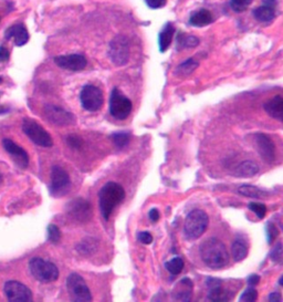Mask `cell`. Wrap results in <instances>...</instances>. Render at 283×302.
Returning a JSON list of instances; mask_svg holds the SVG:
<instances>
[{
    "mask_svg": "<svg viewBox=\"0 0 283 302\" xmlns=\"http://www.w3.org/2000/svg\"><path fill=\"white\" fill-rule=\"evenodd\" d=\"M199 255L206 264L213 270L226 267L229 262V253L225 244L217 238H208L199 247Z\"/></svg>",
    "mask_w": 283,
    "mask_h": 302,
    "instance_id": "6da1fadb",
    "label": "cell"
},
{
    "mask_svg": "<svg viewBox=\"0 0 283 302\" xmlns=\"http://www.w3.org/2000/svg\"><path fill=\"white\" fill-rule=\"evenodd\" d=\"M125 198V190L122 185L115 182L106 183L99 193V204L101 214L105 220H109L111 215L119 204Z\"/></svg>",
    "mask_w": 283,
    "mask_h": 302,
    "instance_id": "7a4b0ae2",
    "label": "cell"
},
{
    "mask_svg": "<svg viewBox=\"0 0 283 302\" xmlns=\"http://www.w3.org/2000/svg\"><path fill=\"white\" fill-rule=\"evenodd\" d=\"M209 225V217L207 214L201 211V209H195L190 212L184 225V235L188 240H196L203 235V232L207 230V227Z\"/></svg>",
    "mask_w": 283,
    "mask_h": 302,
    "instance_id": "3957f363",
    "label": "cell"
},
{
    "mask_svg": "<svg viewBox=\"0 0 283 302\" xmlns=\"http://www.w3.org/2000/svg\"><path fill=\"white\" fill-rule=\"evenodd\" d=\"M29 270L32 277L40 282H53L59 278L58 267L54 263L39 257H35L30 260Z\"/></svg>",
    "mask_w": 283,
    "mask_h": 302,
    "instance_id": "277c9868",
    "label": "cell"
},
{
    "mask_svg": "<svg viewBox=\"0 0 283 302\" xmlns=\"http://www.w3.org/2000/svg\"><path fill=\"white\" fill-rule=\"evenodd\" d=\"M22 131L37 145L42 147H51L53 145V139L50 134L34 120L25 119L22 122Z\"/></svg>",
    "mask_w": 283,
    "mask_h": 302,
    "instance_id": "5b68a950",
    "label": "cell"
},
{
    "mask_svg": "<svg viewBox=\"0 0 283 302\" xmlns=\"http://www.w3.org/2000/svg\"><path fill=\"white\" fill-rule=\"evenodd\" d=\"M133 109V104L127 96H125L118 87H114L110 96V113L117 120L128 118Z\"/></svg>",
    "mask_w": 283,
    "mask_h": 302,
    "instance_id": "8992f818",
    "label": "cell"
},
{
    "mask_svg": "<svg viewBox=\"0 0 283 302\" xmlns=\"http://www.w3.org/2000/svg\"><path fill=\"white\" fill-rule=\"evenodd\" d=\"M67 288L71 300L76 302L92 301L91 291L86 282L78 273H71L67 279Z\"/></svg>",
    "mask_w": 283,
    "mask_h": 302,
    "instance_id": "52a82bcc",
    "label": "cell"
},
{
    "mask_svg": "<svg viewBox=\"0 0 283 302\" xmlns=\"http://www.w3.org/2000/svg\"><path fill=\"white\" fill-rule=\"evenodd\" d=\"M80 102L82 108L89 112H96L104 104L103 92L93 85H86L80 92Z\"/></svg>",
    "mask_w": 283,
    "mask_h": 302,
    "instance_id": "ba28073f",
    "label": "cell"
},
{
    "mask_svg": "<svg viewBox=\"0 0 283 302\" xmlns=\"http://www.w3.org/2000/svg\"><path fill=\"white\" fill-rule=\"evenodd\" d=\"M254 150L264 161L272 164L276 161V145L272 139L263 133H253L249 136Z\"/></svg>",
    "mask_w": 283,
    "mask_h": 302,
    "instance_id": "9c48e42d",
    "label": "cell"
},
{
    "mask_svg": "<svg viewBox=\"0 0 283 302\" xmlns=\"http://www.w3.org/2000/svg\"><path fill=\"white\" fill-rule=\"evenodd\" d=\"M50 193L54 197L64 196L71 188L70 176L60 166H53L51 170Z\"/></svg>",
    "mask_w": 283,
    "mask_h": 302,
    "instance_id": "30bf717a",
    "label": "cell"
},
{
    "mask_svg": "<svg viewBox=\"0 0 283 302\" xmlns=\"http://www.w3.org/2000/svg\"><path fill=\"white\" fill-rule=\"evenodd\" d=\"M109 57L115 66H125L129 60V43L126 37L118 36L111 41Z\"/></svg>",
    "mask_w": 283,
    "mask_h": 302,
    "instance_id": "8fae6325",
    "label": "cell"
},
{
    "mask_svg": "<svg viewBox=\"0 0 283 302\" xmlns=\"http://www.w3.org/2000/svg\"><path fill=\"white\" fill-rule=\"evenodd\" d=\"M3 292L9 301L13 302H29L32 301V292L19 281H7L3 286Z\"/></svg>",
    "mask_w": 283,
    "mask_h": 302,
    "instance_id": "7c38bea8",
    "label": "cell"
},
{
    "mask_svg": "<svg viewBox=\"0 0 283 302\" xmlns=\"http://www.w3.org/2000/svg\"><path fill=\"white\" fill-rule=\"evenodd\" d=\"M44 115L49 122L58 127H68L76 122L74 115L58 105H45Z\"/></svg>",
    "mask_w": 283,
    "mask_h": 302,
    "instance_id": "4fadbf2b",
    "label": "cell"
},
{
    "mask_svg": "<svg viewBox=\"0 0 283 302\" xmlns=\"http://www.w3.org/2000/svg\"><path fill=\"white\" fill-rule=\"evenodd\" d=\"M67 212L69 216L79 222H86L92 217L91 204L83 198H77L69 203Z\"/></svg>",
    "mask_w": 283,
    "mask_h": 302,
    "instance_id": "5bb4252c",
    "label": "cell"
},
{
    "mask_svg": "<svg viewBox=\"0 0 283 302\" xmlns=\"http://www.w3.org/2000/svg\"><path fill=\"white\" fill-rule=\"evenodd\" d=\"M54 62L58 67L74 72L81 71V70L84 69L87 64L86 58L80 53L59 55V57L54 58Z\"/></svg>",
    "mask_w": 283,
    "mask_h": 302,
    "instance_id": "9a60e30c",
    "label": "cell"
},
{
    "mask_svg": "<svg viewBox=\"0 0 283 302\" xmlns=\"http://www.w3.org/2000/svg\"><path fill=\"white\" fill-rule=\"evenodd\" d=\"M2 146L8 154L12 157V160L15 161L16 164L20 166L21 169H26V167L29 165V155L27 154V152L24 148L17 145L11 139L4 138L2 141Z\"/></svg>",
    "mask_w": 283,
    "mask_h": 302,
    "instance_id": "2e32d148",
    "label": "cell"
},
{
    "mask_svg": "<svg viewBox=\"0 0 283 302\" xmlns=\"http://www.w3.org/2000/svg\"><path fill=\"white\" fill-rule=\"evenodd\" d=\"M194 283L189 278H184L176 283L173 291H171V298L177 301H190L193 297Z\"/></svg>",
    "mask_w": 283,
    "mask_h": 302,
    "instance_id": "e0dca14e",
    "label": "cell"
},
{
    "mask_svg": "<svg viewBox=\"0 0 283 302\" xmlns=\"http://www.w3.org/2000/svg\"><path fill=\"white\" fill-rule=\"evenodd\" d=\"M4 37H6L7 39H13L15 44L18 46L25 45L28 41H29V34H28V30L26 29V27L24 25H21V23H17V25L8 28L6 32H4Z\"/></svg>",
    "mask_w": 283,
    "mask_h": 302,
    "instance_id": "ac0fdd59",
    "label": "cell"
},
{
    "mask_svg": "<svg viewBox=\"0 0 283 302\" xmlns=\"http://www.w3.org/2000/svg\"><path fill=\"white\" fill-rule=\"evenodd\" d=\"M264 111L278 121H282L283 119V97L281 95H276L267 101L263 105Z\"/></svg>",
    "mask_w": 283,
    "mask_h": 302,
    "instance_id": "d6986e66",
    "label": "cell"
},
{
    "mask_svg": "<svg viewBox=\"0 0 283 302\" xmlns=\"http://www.w3.org/2000/svg\"><path fill=\"white\" fill-rule=\"evenodd\" d=\"M259 165L257 163H254L252 161H244L243 163H240L235 171V176L237 177H252V176L257 175L259 173Z\"/></svg>",
    "mask_w": 283,
    "mask_h": 302,
    "instance_id": "ffe728a7",
    "label": "cell"
},
{
    "mask_svg": "<svg viewBox=\"0 0 283 302\" xmlns=\"http://www.w3.org/2000/svg\"><path fill=\"white\" fill-rule=\"evenodd\" d=\"M212 21L211 13L207 9H201V10L194 12L189 18V23L194 27H205L210 25Z\"/></svg>",
    "mask_w": 283,
    "mask_h": 302,
    "instance_id": "44dd1931",
    "label": "cell"
},
{
    "mask_svg": "<svg viewBox=\"0 0 283 302\" xmlns=\"http://www.w3.org/2000/svg\"><path fill=\"white\" fill-rule=\"evenodd\" d=\"M174 34H175L174 26L171 25L170 22L167 23L159 36V44H160L161 52H165V51L169 48L171 40H173Z\"/></svg>",
    "mask_w": 283,
    "mask_h": 302,
    "instance_id": "7402d4cb",
    "label": "cell"
},
{
    "mask_svg": "<svg viewBox=\"0 0 283 302\" xmlns=\"http://www.w3.org/2000/svg\"><path fill=\"white\" fill-rule=\"evenodd\" d=\"M253 16L260 22H270L276 17V10L273 7L263 4V6L254 9Z\"/></svg>",
    "mask_w": 283,
    "mask_h": 302,
    "instance_id": "603a6c76",
    "label": "cell"
},
{
    "mask_svg": "<svg viewBox=\"0 0 283 302\" xmlns=\"http://www.w3.org/2000/svg\"><path fill=\"white\" fill-rule=\"evenodd\" d=\"M238 193L250 198H266L267 192L253 185H243L238 188Z\"/></svg>",
    "mask_w": 283,
    "mask_h": 302,
    "instance_id": "cb8c5ba5",
    "label": "cell"
},
{
    "mask_svg": "<svg viewBox=\"0 0 283 302\" xmlns=\"http://www.w3.org/2000/svg\"><path fill=\"white\" fill-rule=\"evenodd\" d=\"M229 299H230V294L221 287V283H218V285L209 288L208 300L213 302H220V301H228Z\"/></svg>",
    "mask_w": 283,
    "mask_h": 302,
    "instance_id": "d4e9b609",
    "label": "cell"
},
{
    "mask_svg": "<svg viewBox=\"0 0 283 302\" xmlns=\"http://www.w3.org/2000/svg\"><path fill=\"white\" fill-rule=\"evenodd\" d=\"M198 44H199V39L197 38V37L185 35L184 32H179L177 36V49L178 50L195 48V46H197Z\"/></svg>",
    "mask_w": 283,
    "mask_h": 302,
    "instance_id": "484cf974",
    "label": "cell"
},
{
    "mask_svg": "<svg viewBox=\"0 0 283 302\" xmlns=\"http://www.w3.org/2000/svg\"><path fill=\"white\" fill-rule=\"evenodd\" d=\"M231 254H233L235 261H243L248 256L247 245L243 240H236L231 246Z\"/></svg>",
    "mask_w": 283,
    "mask_h": 302,
    "instance_id": "4316f807",
    "label": "cell"
},
{
    "mask_svg": "<svg viewBox=\"0 0 283 302\" xmlns=\"http://www.w3.org/2000/svg\"><path fill=\"white\" fill-rule=\"evenodd\" d=\"M111 139L118 148H123L128 145L131 141V133L129 132H115L111 135Z\"/></svg>",
    "mask_w": 283,
    "mask_h": 302,
    "instance_id": "83f0119b",
    "label": "cell"
},
{
    "mask_svg": "<svg viewBox=\"0 0 283 302\" xmlns=\"http://www.w3.org/2000/svg\"><path fill=\"white\" fill-rule=\"evenodd\" d=\"M165 268L170 275L177 276L184 269V260L180 257H175L165 263Z\"/></svg>",
    "mask_w": 283,
    "mask_h": 302,
    "instance_id": "f1b7e54d",
    "label": "cell"
},
{
    "mask_svg": "<svg viewBox=\"0 0 283 302\" xmlns=\"http://www.w3.org/2000/svg\"><path fill=\"white\" fill-rule=\"evenodd\" d=\"M197 67L198 62L195 61L194 59H188L183 63H180L178 68L176 69V71H177V74H179V76H188V74L193 73V71H195Z\"/></svg>",
    "mask_w": 283,
    "mask_h": 302,
    "instance_id": "f546056e",
    "label": "cell"
},
{
    "mask_svg": "<svg viewBox=\"0 0 283 302\" xmlns=\"http://www.w3.org/2000/svg\"><path fill=\"white\" fill-rule=\"evenodd\" d=\"M96 249V243L91 238H86L82 241V243L78 246V250L81 254L90 255Z\"/></svg>",
    "mask_w": 283,
    "mask_h": 302,
    "instance_id": "4dcf8cb0",
    "label": "cell"
},
{
    "mask_svg": "<svg viewBox=\"0 0 283 302\" xmlns=\"http://www.w3.org/2000/svg\"><path fill=\"white\" fill-rule=\"evenodd\" d=\"M48 239L52 244H58L61 239V231L57 225L51 224L48 226Z\"/></svg>",
    "mask_w": 283,
    "mask_h": 302,
    "instance_id": "1f68e13d",
    "label": "cell"
},
{
    "mask_svg": "<svg viewBox=\"0 0 283 302\" xmlns=\"http://www.w3.org/2000/svg\"><path fill=\"white\" fill-rule=\"evenodd\" d=\"M266 234H267L268 244L271 245L273 241L277 239V237L279 236V229H278V227L273 224L272 221H269L266 227Z\"/></svg>",
    "mask_w": 283,
    "mask_h": 302,
    "instance_id": "d6a6232c",
    "label": "cell"
},
{
    "mask_svg": "<svg viewBox=\"0 0 283 302\" xmlns=\"http://www.w3.org/2000/svg\"><path fill=\"white\" fill-rule=\"evenodd\" d=\"M252 0H230V6L236 12H243L251 4Z\"/></svg>",
    "mask_w": 283,
    "mask_h": 302,
    "instance_id": "836d02e7",
    "label": "cell"
},
{
    "mask_svg": "<svg viewBox=\"0 0 283 302\" xmlns=\"http://www.w3.org/2000/svg\"><path fill=\"white\" fill-rule=\"evenodd\" d=\"M258 299V292L254 289L253 287H249L248 289H245L243 295L240 296L239 301L241 302H253Z\"/></svg>",
    "mask_w": 283,
    "mask_h": 302,
    "instance_id": "e575fe53",
    "label": "cell"
},
{
    "mask_svg": "<svg viewBox=\"0 0 283 302\" xmlns=\"http://www.w3.org/2000/svg\"><path fill=\"white\" fill-rule=\"evenodd\" d=\"M248 208L250 209V211H252L254 214H256L259 219H263V218L266 217L267 207L266 205H263V204L250 203L248 205Z\"/></svg>",
    "mask_w": 283,
    "mask_h": 302,
    "instance_id": "d590c367",
    "label": "cell"
},
{
    "mask_svg": "<svg viewBox=\"0 0 283 302\" xmlns=\"http://www.w3.org/2000/svg\"><path fill=\"white\" fill-rule=\"evenodd\" d=\"M270 258L272 261H275L277 263H282L283 253H282V244L281 243L278 244L275 247V249L272 250L270 254Z\"/></svg>",
    "mask_w": 283,
    "mask_h": 302,
    "instance_id": "8d00e7d4",
    "label": "cell"
},
{
    "mask_svg": "<svg viewBox=\"0 0 283 302\" xmlns=\"http://www.w3.org/2000/svg\"><path fill=\"white\" fill-rule=\"evenodd\" d=\"M67 143H68L69 146L72 147V148H76V150H78V148H80L82 146V139L79 136H76V135L68 136Z\"/></svg>",
    "mask_w": 283,
    "mask_h": 302,
    "instance_id": "74e56055",
    "label": "cell"
},
{
    "mask_svg": "<svg viewBox=\"0 0 283 302\" xmlns=\"http://www.w3.org/2000/svg\"><path fill=\"white\" fill-rule=\"evenodd\" d=\"M137 239H138V241H140V243H142L144 245H150V244L153 243V236L147 231L138 232Z\"/></svg>",
    "mask_w": 283,
    "mask_h": 302,
    "instance_id": "f35d334b",
    "label": "cell"
},
{
    "mask_svg": "<svg viewBox=\"0 0 283 302\" xmlns=\"http://www.w3.org/2000/svg\"><path fill=\"white\" fill-rule=\"evenodd\" d=\"M167 0H145L146 4L152 9H160L163 8L166 4Z\"/></svg>",
    "mask_w": 283,
    "mask_h": 302,
    "instance_id": "ab89813d",
    "label": "cell"
},
{
    "mask_svg": "<svg viewBox=\"0 0 283 302\" xmlns=\"http://www.w3.org/2000/svg\"><path fill=\"white\" fill-rule=\"evenodd\" d=\"M259 282H260V276L256 275V273H252V275H250L247 278V283H248L249 287L257 286Z\"/></svg>",
    "mask_w": 283,
    "mask_h": 302,
    "instance_id": "60d3db41",
    "label": "cell"
},
{
    "mask_svg": "<svg viewBox=\"0 0 283 302\" xmlns=\"http://www.w3.org/2000/svg\"><path fill=\"white\" fill-rule=\"evenodd\" d=\"M148 217H150V219L153 222H156L157 220L160 219V212H159V209H157V208L151 209L150 213H148Z\"/></svg>",
    "mask_w": 283,
    "mask_h": 302,
    "instance_id": "b9f144b4",
    "label": "cell"
},
{
    "mask_svg": "<svg viewBox=\"0 0 283 302\" xmlns=\"http://www.w3.org/2000/svg\"><path fill=\"white\" fill-rule=\"evenodd\" d=\"M9 55H10L9 51L3 46H0V61H7V60H9Z\"/></svg>",
    "mask_w": 283,
    "mask_h": 302,
    "instance_id": "7bdbcfd3",
    "label": "cell"
},
{
    "mask_svg": "<svg viewBox=\"0 0 283 302\" xmlns=\"http://www.w3.org/2000/svg\"><path fill=\"white\" fill-rule=\"evenodd\" d=\"M269 301H276V302H281L282 300V297L281 295L279 294V292H272V294H270V296H269Z\"/></svg>",
    "mask_w": 283,
    "mask_h": 302,
    "instance_id": "ee69618b",
    "label": "cell"
},
{
    "mask_svg": "<svg viewBox=\"0 0 283 302\" xmlns=\"http://www.w3.org/2000/svg\"><path fill=\"white\" fill-rule=\"evenodd\" d=\"M277 1L278 0H262V2L266 4V6L273 7V8H275V6L277 4Z\"/></svg>",
    "mask_w": 283,
    "mask_h": 302,
    "instance_id": "f6af8a7d",
    "label": "cell"
},
{
    "mask_svg": "<svg viewBox=\"0 0 283 302\" xmlns=\"http://www.w3.org/2000/svg\"><path fill=\"white\" fill-rule=\"evenodd\" d=\"M282 280H283V277H281V278H280V280H279V285H280V286H282V285H283V283H282Z\"/></svg>",
    "mask_w": 283,
    "mask_h": 302,
    "instance_id": "bcb514c9",
    "label": "cell"
},
{
    "mask_svg": "<svg viewBox=\"0 0 283 302\" xmlns=\"http://www.w3.org/2000/svg\"><path fill=\"white\" fill-rule=\"evenodd\" d=\"M0 83H2V79L1 78H0Z\"/></svg>",
    "mask_w": 283,
    "mask_h": 302,
    "instance_id": "7dc6e473",
    "label": "cell"
}]
</instances>
